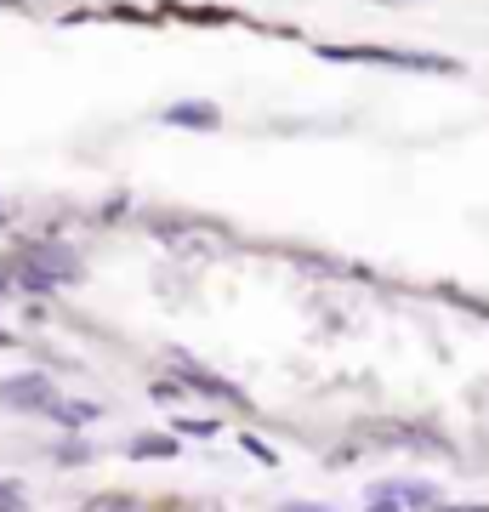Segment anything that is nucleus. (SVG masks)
I'll return each instance as SVG.
<instances>
[{
	"mask_svg": "<svg viewBox=\"0 0 489 512\" xmlns=\"http://www.w3.org/2000/svg\"><path fill=\"white\" fill-rule=\"evenodd\" d=\"M0 6H18V0H0Z\"/></svg>",
	"mask_w": 489,
	"mask_h": 512,
	"instance_id": "nucleus-17",
	"label": "nucleus"
},
{
	"mask_svg": "<svg viewBox=\"0 0 489 512\" xmlns=\"http://www.w3.org/2000/svg\"><path fill=\"white\" fill-rule=\"evenodd\" d=\"M438 512H489V507H438Z\"/></svg>",
	"mask_w": 489,
	"mask_h": 512,
	"instance_id": "nucleus-15",
	"label": "nucleus"
},
{
	"mask_svg": "<svg viewBox=\"0 0 489 512\" xmlns=\"http://www.w3.org/2000/svg\"><path fill=\"white\" fill-rule=\"evenodd\" d=\"M148 399H160V404L182 399V387H177V376H160V382H148Z\"/></svg>",
	"mask_w": 489,
	"mask_h": 512,
	"instance_id": "nucleus-11",
	"label": "nucleus"
},
{
	"mask_svg": "<svg viewBox=\"0 0 489 512\" xmlns=\"http://www.w3.org/2000/svg\"><path fill=\"white\" fill-rule=\"evenodd\" d=\"M364 512H404V507L393 501V495H376V490H370V495H364Z\"/></svg>",
	"mask_w": 489,
	"mask_h": 512,
	"instance_id": "nucleus-12",
	"label": "nucleus"
},
{
	"mask_svg": "<svg viewBox=\"0 0 489 512\" xmlns=\"http://www.w3.org/2000/svg\"><path fill=\"white\" fill-rule=\"evenodd\" d=\"M376 495H393L399 507H444V490L438 484H427V478H387V484H370Z\"/></svg>",
	"mask_w": 489,
	"mask_h": 512,
	"instance_id": "nucleus-3",
	"label": "nucleus"
},
{
	"mask_svg": "<svg viewBox=\"0 0 489 512\" xmlns=\"http://www.w3.org/2000/svg\"><path fill=\"white\" fill-rule=\"evenodd\" d=\"M0 348H12V336H6V330H0Z\"/></svg>",
	"mask_w": 489,
	"mask_h": 512,
	"instance_id": "nucleus-16",
	"label": "nucleus"
},
{
	"mask_svg": "<svg viewBox=\"0 0 489 512\" xmlns=\"http://www.w3.org/2000/svg\"><path fill=\"white\" fill-rule=\"evenodd\" d=\"M57 399V382L46 376V370H23V376H0V404L6 410H46V404Z\"/></svg>",
	"mask_w": 489,
	"mask_h": 512,
	"instance_id": "nucleus-2",
	"label": "nucleus"
},
{
	"mask_svg": "<svg viewBox=\"0 0 489 512\" xmlns=\"http://www.w3.org/2000/svg\"><path fill=\"white\" fill-rule=\"evenodd\" d=\"M91 456H97V444L74 439V433H69V439H63V444H57V450H52V461H57V467H86Z\"/></svg>",
	"mask_w": 489,
	"mask_h": 512,
	"instance_id": "nucleus-8",
	"label": "nucleus"
},
{
	"mask_svg": "<svg viewBox=\"0 0 489 512\" xmlns=\"http://www.w3.org/2000/svg\"><path fill=\"white\" fill-rule=\"evenodd\" d=\"M279 512H330V507H319V501H279Z\"/></svg>",
	"mask_w": 489,
	"mask_h": 512,
	"instance_id": "nucleus-14",
	"label": "nucleus"
},
{
	"mask_svg": "<svg viewBox=\"0 0 489 512\" xmlns=\"http://www.w3.org/2000/svg\"><path fill=\"white\" fill-rule=\"evenodd\" d=\"M222 421L211 416H171V439H217Z\"/></svg>",
	"mask_w": 489,
	"mask_h": 512,
	"instance_id": "nucleus-7",
	"label": "nucleus"
},
{
	"mask_svg": "<svg viewBox=\"0 0 489 512\" xmlns=\"http://www.w3.org/2000/svg\"><path fill=\"white\" fill-rule=\"evenodd\" d=\"M165 126H200V131H211V126H222V114L211 109V103H182V109H165Z\"/></svg>",
	"mask_w": 489,
	"mask_h": 512,
	"instance_id": "nucleus-6",
	"label": "nucleus"
},
{
	"mask_svg": "<svg viewBox=\"0 0 489 512\" xmlns=\"http://www.w3.org/2000/svg\"><path fill=\"white\" fill-rule=\"evenodd\" d=\"M177 444H182V439H171V433H137V439L126 444V456H131V461H154V456L171 461V456H177Z\"/></svg>",
	"mask_w": 489,
	"mask_h": 512,
	"instance_id": "nucleus-5",
	"label": "nucleus"
},
{
	"mask_svg": "<svg viewBox=\"0 0 489 512\" xmlns=\"http://www.w3.org/2000/svg\"><path fill=\"white\" fill-rule=\"evenodd\" d=\"M23 501H29V495H23L18 478H0V512H23Z\"/></svg>",
	"mask_w": 489,
	"mask_h": 512,
	"instance_id": "nucleus-10",
	"label": "nucleus"
},
{
	"mask_svg": "<svg viewBox=\"0 0 489 512\" xmlns=\"http://www.w3.org/2000/svg\"><path fill=\"white\" fill-rule=\"evenodd\" d=\"M239 450H245V456H256L262 467H279V456H273V444H268V439H256V433H239Z\"/></svg>",
	"mask_w": 489,
	"mask_h": 512,
	"instance_id": "nucleus-9",
	"label": "nucleus"
},
{
	"mask_svg": "<svg viewBox=\"0 0 489 512\" xmlns=\"http://www.w3.org/2000/svg\"><path fill=\"white\" fill-rule=\"evenodd\" d=\"M444 296H450V302H461V308H472V313H484V319H489V302H472V296H461V291H444Z\"/></svg>",
	"mask_w": 489,
	"mask_h": 512,
	"instance_id": "nucleus-13",
	"label": "nucleus"
},
{
	"mask_svg": "<svg viewBox=\"0 0 489 512\" xmlns=\"http://www.w3.org/2000/svg\"><path fill=\"white\" fill-rule=\"evenodd\" d=\"M177 387L182 393H200V399H211V404H239V410H251V399H245L239 382L217 376V370L200 365V359H182V353H177Z\"/></svg>",
	"mask_w": 489,
	"mask_h": 512,
	"instance_id": "nucleus-1",
	"label": "nucleus"
},
{
	"mask_svg": "<svg viewBox=\"0 0 489 512\" xmlns=\"http://www.w3.org/2000/svg\"><path fill=\"white\" fill-rule=\"evenodd\" d=\"M40 416H46V421H57L63 433H80V427H91V421L103 416V404H91V399H63V393H57V399L46 404Z\"/></svg>",
	"mask_w": 489,
	"mask_h": 512,
	"instance_id": "nucleus-4",
	"label": "nucleus"
}]
</instances>
